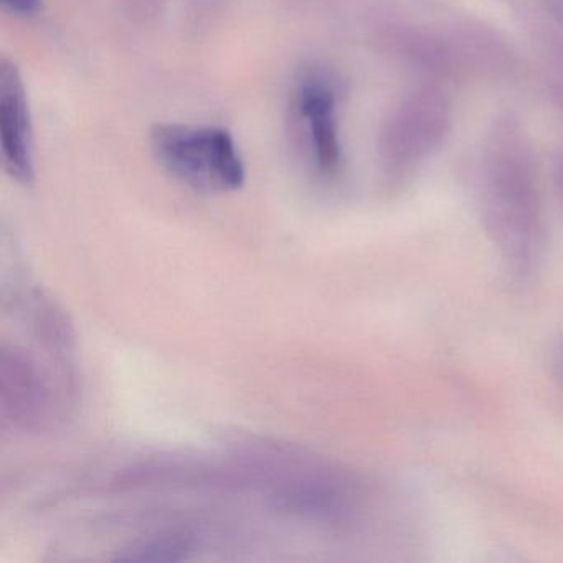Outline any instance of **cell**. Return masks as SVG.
I'll return each instance as SVG.
<instances>
[{
  "label": "cell",
  "instance_id": "5b68a950",
  "mask_svg": "<svg viewBox=\"0 0 563 563\" xmlns=\"http://www.w3.org/2000/svg\"><path fill=\"white\" fill-rule=\"evenodd\" d=\"M0 153L5 173L21 186L35 183L34 120L18 64L0 58Z\"/></svg>",
  "mask_w": 563,
  "mask_h": 563
},
{
  "label": "cell",
  "instance_id": "52a82bcc",
  "mask_svg": "<svg viewBox=\"0 0 563 563\" xmlns=\"http://www.w3.org/2000/svg\"><path fill=\"white\" fill-rule=\"evenodd\" d=\"M446 25L463 78L497 81L516 74L517 52L497 29L474 19H460Z\"/></svg>",
  "mask_w": 563,
  "mask_h": 563
},
{
  "label": "cell",
  "instance_id": "6da1fadb",
  "mask_svg": "<svg viewBox=\"0 0 563 563\" xmlns=\"http://www.w3.org/2000/svg\"><path fill=\"white\" fill-rule=\"evenodd\" d=\"M477 199L484 230L506 272L517 282L539 273L547 252V222L532 143L512 113L494 120L484 140Z\"/></svg>",
  "mask_w": 563,
  "mask_h": 563
},
{
  "label": "cell",
  "instance_id": "ba28073f",
  "mask_svg": "<svg viewBox=\"0 0 563 563\" xmlns=\"http://www.w3.org/2000/svg\"><path fill=\"white\" fill-rule=\"evenodd\" d=\"M0 4L12 14L29 18V15H35L42 11L44 0H0Z\"/></svg>",
  "mask_w": 563,
  "mask_h": 563
},
{
  "label": "cell",
  "instance_id": "8992f818",
  "mask_svg": "<svg viewBox=\"0 0 563 563\" xmlns=\"http://www.w3.org/2000/svg\"><path fill=\"white\" fill-rule=\"evenodd\" d=\"M378 48L398 64L440 80H460L446 24L440 27L408 21H385L375 27Z\"/></svg>",
  "mask_w": 563,
  "mask_h": 563
},
{
  "label": "cell",
  "instance_id": "30bf717a",
  "mask_svg": "<svg viewBox=\"0 0 563 563\" xmlns=\"http://www.w3.org/2000/svg\"><path fill=\"white\" fill-rule=\"evenodd\" d=\"M556 192H559L560 203L563 209V159L559 163V169H556Z\"/></svg>",
  "mask_w": 563,
  "mask_h": 563
},
{
  "label": "cell",
  "instance_id": "3957f363",
  "mask_svg": "<svg viewBox=\"0 0 563 563\" xmlns=\"http://www.w3.org/2000/svg\"><path fill=\"white\" fill-rule=\"evenodd\" d=\"M344 84L332 68L308 65L296 77L288 104L292 146L321 177L338 176L342 167L339 108Z\"/></svg>",
  "mask_w": 563,
  "mask_h": 563
},
{
  "label": "cell",
  "instance_id": "7a4b0ae2",
  "mask_svg": "<svg viewBox=\"0 0 563 563\" xmlns=\"http://www.w3.org/2000/svg\"><path fill=\"white\" fill-rule=\"evenodd\" d=\"M150 143L157 163L190 189L225 194L245 186V163L225 128L159 123L151 130Z\"/></svg>",
  "mask_w": 563,
  "mask_h": 563
},
{
  "label": "cell",
  "instance_id": "277c9868",
  "mask_svg": "<svg viewBox=\"0 0 563 563\" xmlns=\"http://www.w3.org/2000/svg\"><path fill=\"white\" fill-rule=\"evenodd\" d=\"M453 128V110L434 85L405 95L385 118L378 157L388 176H401L441 150Z\"/></svg>",
  "mask_w": 563,
  "mask_h": 563
},
{
  "label": "cell",
  "instance_id": "9c48e42d",
  "mask_svg": "<svg viewBox=\"0 0 563 563\" xmlns=\"http://www.w3.org/2000/svg\"><path fill=\"white\" fill-rule=\"evenodd\" d=\"M555 375L563 387V339L562 342H560L559 347H556L555 352Z\"/></svg>",
  "mask_w": 563,
  "mask_h": 563
}]
</instances>
